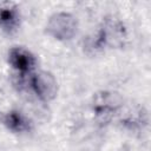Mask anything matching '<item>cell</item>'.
Instances as JSON below:
<instances>
[{
    "mask_svg": "<svg viewBox=\"0 0 151 151\" xmlns=\"http://www.w3.org/2000/svg\"><path fill=\"white\" fill-rule=\"evenodd\" d=\"M78 29V21L70 13L59 12L50 17L46 24V32L57 40L72 39Z\"/></svg>",
    "mask_w": 151,
    "mask_h": 151,
    "instance_id": "6da1fadb",
    "label": "cell"
},
{
    "mask_svg": "<svg viewBox=\"0 0 151 151\" xmlns=\"http://www.w3.org/2000/svg\"><path fill=\"white\" fill-rule=\"evenodd\" d=\"M25 83L27 87L32 90V92L41 100L50 101L52 100L58 92V84L54 76L46 71H40L37 73L27 74L25 78Z\"/></svg>",
    "mask_w": 151,
    "mask_h": 151,
    "instance_id": "7a4b0ae2",
    "label": "cell"
},
{
    "mask_svg": "<svg viewBox=\"0 0 151 151\" xmlns=\"http://www.w3.org/2000/svg\"><path fill=\"white\" fill-rule=\"evenodd\" d=\"M9 65L20 74H29L37 65L35 57L24 47H12L8 51Z\"/></svg>",
    "mask_w": 151,
    "mask_h": 151,
    "instance_id": "3957f363",
    "label": "cell"
},
{
    "mask_svg": "<svg viewBox=\"0 0 151 151\" xmlns=\"http://www.w3.org/2000/svg\"><path fill=\"white\" fill-rule=\"evenodd\" d=\"M119 105L120 99L116 93L103 92L96 97L93 109L99 119L107 122L112 117V113L119 107Z\"/></svg>",
    "mask_w": 151,
    "mask_h": 151,
    "instance_id": "277c9868",
    "label": "cell"
},
{
    "mask_svg": "<svg viewBox=\"0 0 151 151\" xmlns=\"http://www.w3.org/2000/svg\"><path fill=\"white\" fill-rule=\"evenodd\" d=\"M20 25V12L15 4L0 2V28L6 33H13Z\"/></svg>",
    "mask_w": 151,
    "mask_h": 151,
    "instance_id": "5b68a950",
    "label": "cell"
},
{
    "mask_svg": "<svg viewBox=\"0 0 151 151\" xmlns=\"http://www.w3.org/2000/svg\"><path fill=\"white\" fill-rule=\"evenodd\" d=\"M4 123L8 130L17 132V133L25 132L31 129L29 120H27V118L20 111H17V110H12L5 116Z\"/></svg>",
    "mask_w": 151,
    "mask_h": 151,
    "instance_id": "8992f818",
    "label": "cell"
}]
</instances>
